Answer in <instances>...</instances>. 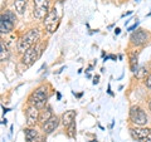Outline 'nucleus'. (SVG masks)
Returning a JSON list of instances; mask_svg holds the SVG:
<instances>
[{
	"instance_id": "13",
	"label": "nucleus",
	"mask_w": 151,
	"mask_h": 142,
	"mask_svg": "<svg viewBox=\"0 0 151 142\" xmlns=\"http://www.w3.org/2000/svg\"><path fill=\"white\" fill-rule=\"evenodd\" d=\"M28 5V0H14V9H15L17 14L23 15L25 13V9Z\"/></svg>"
},
{
	"instance_id": "30",
	"label": "nucleus",
	"mask_w": 151,
	"mask_h": 142,
	"mask_svg": "<svg viewBox=\"0 0 151 142\" xmlns=\"http://www.w3.org/2000/svg\"><path fill=\"white\" fill-rule=\"evenodd\" d=\"M149 108H150V111H151V98H150V102H149Z\"/></svg>"
},
{
	"instance_id": "24",
	"label": "nucleus",
	"mask_w": 151,
	"mask_h": 142,
	"mask_svg": "<svg viewBox=\"0 0 151 142\" xmlns=\"http://www.w3.org/2000/svg\"><path fill=\"white\" fill-rule=\"evenodd\" d=\"M107 93L110 94V96H113V93H112V91H111V86L108 84V87H107Z\"/></svg>"
},
{
	"instance_id": "15",
	"label": "nucleus",
	"mask_w": 151,
	"mask_h": 142,
	"mask_svg": "<svg viewBox=\"0 0 151 142\" xmlns=\"http://www.w3.org/2000/svg\"><path fill=\"white\" fill-rule=\"evenodd\" d=\"M53 117V113H52V108L50 107H47L44 108L43 111H40V115H39V122L42 125L45 123L47 121L49 120V118Z\"/></svg>"
},
{
	"instance_id": "8",
	"label": "nucleus",
	"mask_w": 151,
	"mask_h": 142,
	"mask_svg": "<svg viewBox=\"0 0 151 142\" xmlns=\"http://www.w3.org/2000/svg\"><path fill=\"white\" fill-rule=\"evenodd\" d=\"M131 136L139 142H151V128L144 126H137L135 128H131Z\"/></svg>"
},
{
	"instance_id": "26",
	"label": "nucleus",
	"mask_w": 151,
	"mask_h": 142,
	"mask_svg": "<svg viewBox=\"0 0 151 142\" xmlns=\"http://www.w3.org/2000/svg\"><path fill=\"white\" fill-rule=\"evenodd\" d=\"M120 33H121V29H120V28H116V29H115V34H116V35H119Z\"/></svg>"
},
{
	"instance_id": "16",
	"label": "nucleus",
	"mask_w": 151,
	"mask_h": 142,
	"mask_svg": "<svg viewBox=\"0 0 151 142\" xmlns=\"http://www.w3.org/2000/svg\"><path fill=\"white\" fill-rule=\"evenodd\" d=\"M38 135H39V133H38V131H35L34 128H32V127L24 130V136H25V141L27 142H32Z\"/></svg>"
},
{
	"instance_id": "22",
	"label": "nucleus",
	"mask_w": 151,
	"mask_h": 142,
	"mask_svg": "<svg viewBox=\"0 0 151 142\" xmlns=\"http://www.w3.org/2000/svg\"><path fill=\"white\" fill-rule=\"evenodd\" d=\"M139 24H140V23H139V22H136L134 25H131V27H129V28H127V32H134V30L136 29V28L139 27Z\"/></svg>"
},
{
	"instance_id": "27",
	"label": "nucleus",
	"mask_w": 151,
	"mask_h": 142,
	"mask_svg": "<svg viewBox=\"0 0 151 142\" xmlns=\"http://www.w3.org/2000/svg\"><path fill=\"white\" fill-rule=\"evenodd\" d=\"M1 108H3V113H4V115H5V113H6V112H9V111H10V110H9V108H5V107H4V106H3Z\"/></svg>"
},
{
	"instance_id": "4",
	"label": "nucleus",
	"mask_w": 151,
	"mask_h": 142,
	"mask_svg": "<svg viewBox=\"0 0 151 142\" xmlns=\"http://www.w3.org/2000/svg\"><path fill=\"white\" fill-rule=\"evenodd\" d=\"M50 10V0H33V15L38 20H43Z\"/></svg>"
},
{
	"instance_id": "12",
	"label": "nucleus",
	"mask_w": 151,
	"mask_h": 142,
	"mask_svg": "<svg viewBox=\"0 0 151 142\" xmlns=\"http://www.w3.org/2000/svg\"><path fill=\"white\" fill-rule=\"evenodd\" d=\"M76 116H77V112L73 111V110H69V111H65L62 117H60V121H62V123L64 127H68L70 126L76 120Z\"/></svg>"
},
{
	"instance_id": "28",
	"label": "nucleus",
	"mask_w": 151,
	"mask_h": 142,
	"mask_svg": "<svg viewBox=\"0 0 151 142\" xmlns=\"http://www.w3.org/2000/svg\"><path fill=\"white\" fill-rule=\"evenodd\" d=\"M131 14H132V11H127L126 14H124V15H122V16H126V15H131Z\"/></svg>"
},
{
	"instance_id": "11",
	"label": "nucleus",
	"mask_w": 151,
	"mask_h": 142,
	"mask_svg": "<svg viewBox=\"0 0 151 142\" xmlns=\"http://www.w3.org/2000/svg\"><path fill=\"white\" fill-rule=\"evenodd\" d=\"M60 122H62V121H60V118L57 117V116H53L52 118H49L45 123L42 125V131H43V133L44 135L53 133V132L58 128V126H59Z\"/></svg>"
},
{
	"instance_id": "19",
	"label": "nucleus",
	"mask_w": 151,
	"mask_h": 142,
	"mask_svg": "<svg viewBox=\"0 0 151 142\" xmlns=\"http://www.w3.org/2000/svg\"><path fill=\"white\" fill-rule=\"evenodd\" d=\"M67 128H68V136L72 137V138H74L76 137V121L70 126H68Z\"/></svg>"
},
{
	"instance_id": "5",
	"label": "nucleus",
	"mask_w": 151,
	"mask_h": 142,
	"mask_svg": "<svg viewBox=\"0 0 151 142\" xmlns=\"http://www.w3.org/2000/svg\"><path fill=\"white\" fill-rule=\"evenodd\" d=\"M15 14L12 10H6L5 13L1 14V18H0V33L4 34H8L14 29V25H15Z\"/></svg>"
},
{
	"instance_id": "1",
	"label": "nucleus",
	"mask_w": 151,
	"mask_h": 142,
	"mask_svg": "<svg viewBox=\"0 0 151 142\" xmlns=\"http://www.w3.org/2000/svg\"><path fill=\"white\" fill-rule=\"evenodd\" d=\"M40 39V30L38 28H33V29L28 30L23 37H20V39L18 40L17 48L19 53H24L29 48H32L33 45H35L38 43V40Z\"/></svg>"
},
{
	"instance_id": "6",
	"label": "nucleus",
	"mask_w": 151,
	"mask_h": 142,
	"mask_svg": "<svg viewBox=\"0 0 151 142\" xmlns=\"http://www.w3.org/2000/svg\"><path fill=\"white\" fill-rule=\"evenodd\" d=\"M129 117L130 121L136 126H145L149 122V117L146 115V112L139 106H132L130 108Z\"/></svg>"
},
{
	"instance_id": "25",
	"label": "nucleus",
	"mask_w": 151,
	"mask_h": 142,
	"mask_svg": "<svg viewBox=\"0 0 151 142\" xmlns=\"http://www.w3.org/2000/svg\"><path fill=\"white\" fill-rule=\"evenodd\" d=\"M57 99H58V101L62 99V93H60V92H57Z\"/></svg>"
},
{
	"instance_id": "17",
	"label": "nucleus",
	"mask_w": 151,
	"mask_h": 142,
	"mask_svg": "<svg viewBox=\"0 0 151 142\" xmlns=\"http://www.w3.org/2000/svg\"><path fill=\"white\" fill-rule=\"evenodd\" d=\"M8 58H9V50L6 45L4 44V40H1L0 42V60L5 62V60H8Z\"/></svg>"
},
{
	"instance_id": "31",
	"label": "nucleus",
	"mask_w": 151,
	"mask_h": 142,
	"mask_svg": "<svg viewBox=\"0 0 151 142\" xmlns=\"http://www.w3.org/2000/svg\"><path fill=\"white\" fill-rule=\"evenodd\" d=\"M147 16H151V11H150V13L147 14Z\"/></svg>"
},
{
	"instance_id": "20",
	"label": "nucleus",
	"mask_w": 151,
	"mask_h": 142,
	"mask_svg": "<svg viewBox=\"0 0 151 142\" xmlns=\"http://www.w3.org/2000/svg\"><path fill=\"white\" fill-rule=\"evenodd\" d=\"M32 142H45V136H43V135H38Z\"/></svg>"
},
{
	"instance_id": "21",
	"label": "nucleus",
	"mask_w": 151,
	"mask_h": 142,
	"mask_svg": "<svg viewBox=\"0 0 151 142\" xmlns=\"http://www.w3.org/2000/svg\"><path fill=\"white\" fill-rule=\"evenodd\" d=\"M145 84H146V87H147L149 89H151V73H150L149 77L146 78V80H145Z\"/></svg>"
},
{
	"instance_id": "9",
	"label": "nucleus",
	"mask_w": 151,
	"mask_h": 142,
	"mask_svg": "<svg viewBox=\"0 0 151 142\" xmlns=\"http://www.w3.org/2000/svg\"><path fill=\"white\" fill-rule=\"evenodd\" d=\"M150 39V33L146 32L145 29H137L136 32H132V34L130 37L131 44L135 47H141L145 45Z\"/></svg>"
},
{
	"instance_id": "10",
	"label": "nucleus",
	"mask_w": 151,
	"mask_h": 142,
	"mask_svg": "<svg viewBox=\"0 0 151 142\" xmlns=\"http://www.w3.org/2000/svg\"><path fill=\"white\" fill-rule=\"evenodd\" d=\"M39 115H40L39 108L29 105V107L25 110V118H27L28 126L32 127V126H34L37 122H39Z\"/></svg>"
},
{
	"instance_id": "7",
	"label": "nucleus",
	"mask_w": 151,
	"mask_h": 142,
	"mask_svg": "<svg viewBox=\"0 0 151 142\" xmlns=\"http://www.w3.org/2000/svg\"><path fill=\"white\" fill-rule=\"evenodd\" d=\"M42 54V47L40 45H33L32 48H29L27 52H24L23 53V57H22V64L24 65H32L33 63L35 62V60L39 58Z\"/></svg>"
},
{
	"instance_id": "2",
	"label": "nucleus",
	"mask_w": 151,
	"mask_h": 142,
	"mask_svg": "<svg viewBox=\"0 0 151 142\" xmlns=\"http://www.w3.org/2000/svg\"><path fill=\"white\" fill-rule=\"evenodd\" d=\"M60 18H62V9L59 5H54L53 8L49 10L48 15L44 19V27L45 30L49 33V34H53L57 30V28L59 25Z\"/></svg>"
},
{
	"instance_id": "3",
	"label": "nucleus",
	"mask_w": 151,
	"mask_h": 142,
	"mask_svg": "<svg viewBox=\"0 0 151 142\" xmlns=\"http://www.w3.org/2000/svg\"><path fill=\"white\" fill-rule=\"evenodd\" d=\"M47 101H48V87L44 86V84L35 88L28 98V103L30 106H35L38 108L44 107Z\"/></svg>"
},
{
	"instance_id": "29",
	"label": "nucleus",
	"mask_w": 151,
	"mask_h": 142,
	"mask_svg": "<svg viewBox=\"0 0 151 142\" xmlns=\"http://www.w3.org/2000/svg\"><path fill=\"white\" fill-rule=\"evenodd\" d=\"M1 123H3V125H6V123H8V120H6V118H5V120H3Z\"/></svg>"
},
{
	"instance_id": "23",
	"label": "nucleus",
	"mask_w": 151,
	"mask_h": 142,
	"mask_svg": "<svg viewBox=\"0 0 151 142\" xmlns=\"http://www.w3.org/2000/svg\"><path fill=\"white\" fill-rule=\"evenodd\" d=\"M98 82H100V77H98V75H96V77L93 78V84H98Z\"/></svg>"
},
{
	"instance_id": "14",
	"label": "nucleus",
	"mask_w": 151,
	"mask_h": 142,
	"mask_svg": "<svg viewBox=\"0 0 151 142\" xmlns=\"http://www.w3.org/2000/svg\"><path fill=\"white\" fill-rule=\"evenodd\" d=\"M139 55H137V52H131L130 53V68H131V72L135 73L139 68Z\"/></svg>"
},
{
	"instance_id": "18",
	"label": "nucleus",
	"mask_w": 151,
	"mask_h": 142,
	"mask_svg": "<svg viewBox=\"0 0 151 142\" xmlns=\"http://www.w3.org/2000/svg\"><path fill=\"white\" fill-rule=\"evenodd\" d=\"M135 75L137 79H145L146 75H147V69H146L145 65H141L140 68H137V70L135 72Z\"/></svg>"
}]
</instances>
